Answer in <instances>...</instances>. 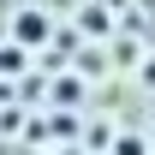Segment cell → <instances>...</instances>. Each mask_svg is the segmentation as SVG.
Masks as SVG:
<instances>
[{
	"mask_svg": "<svg viewBox=\"0 0 155 155\" xmlns=\"http://www.w3.org/2000/svg\"><path fill=\"white\" fill-rule=\"evenodd\" d=\"M18 36L24 42H42V18H18Z\"/></svg>",
	"mask_w": 155,
	"mask_h": 155,
	"instance_id": "6da1fadb",
	"label": "cell"
}]
</instances>
